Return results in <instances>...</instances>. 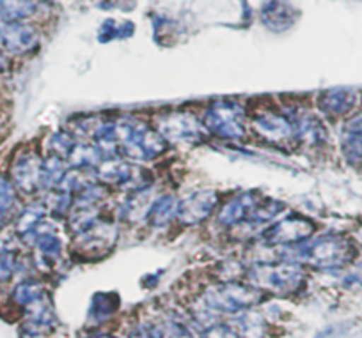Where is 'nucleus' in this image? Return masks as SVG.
Wrapping results in <instances>:
<instances>
[{
    "instance_id": "nucleus-1",
    "label": "nucleus",
    "mask_w": 362,
    "mask_h": 338,
    "mask_svg": "<svg viewBox=\"0 0 362 338\" xmlns=\"http://www.w3.org/2000/svg\"><path fill=\"white\" fill-rule=\"evenodd\" d=\"M279 259L293 260L304 267L318 271H336L354 260L355 248L350 239L339 234L311 236L297 245L277 248Z\"/></svg>"
},
{
    "instance_id": "nucleus-2",
    "label": "nucleus",
    "mask_w": 362,
    "mask_h": 338,
    "mask_svg": "<svg viewBox=\"0 0 362 338\" xmlns=\"http://www.w3.org/2000/svg\"><path fill=\"white\" fill-rule=\"evenodd\" d=\"M117 133H119V158L128 162H155L162 158L169 149V144L155 130V126L137 117H117Z\"/></svg>"
},
{
    "instance_id": "nucleus-3",
    "label": "nucleus",
    "mask_w": 362,
    "mask_h": 338,
    "mask_svg": "<svg viewBox=\"0 0 362 338\" xmlns=\"http://www.w3.org/2000/svg\"><path fill=\"white\" fill-rule=\"evenodd\" d=\"M210 137L222 142H242L249 135L247 107L238 99H214L199 114Z\"/></svg>"
},
{
    "instance_id": "nucleus-4",
    "label": "nucleus",
    "mask_w": 362,
    "mask_h": 338,
    "mask_svg": "<svg viewBox=\"0 0 362 338\" xmlns=\"http://www.w3.org/2000/svg\"><path fill=\"white\" fill-rule=\"evenodd\" d=\"M249 133L254 138L264 142L270 147L288 149L295 147L293 123L286 110L274 103H256L254 108H247Z\"/></svg>"
},
{
    "instance_id": "nucleus-5",
    "label": "nucleus",
    "mask_w": 362,
    "mask_h": 338,
    "mask_svg": "<svg viewBox=\"0 0 362 338\" xmlns=\"http://www.w3.org/2000/svg\"><path fill=\"white\" fill-rule=\"evenodd\" d=\"M264 298V292L250 284L226 280L210 285L201 294L199 303L217 319L221 315H236L243 310L256 308Z\"/></svg>"
},
{
    "instance_id": "nucleus-6",
    "label": "nucleus",
    "mask_w": 362,
    "mask_h": 338,
    "mask_svg": "<svg viewBox=\"0 0 362 338\" xmlns=\"http://www.w3.org/2000/svg\"><path fill=\"white\" fill-rule=\"evenodd\" d=\"M249 284L263 292L279 296L297 294L305 285V267L293 260L277 259L274 262H259L245 271Z\"/></svg>"
},
{
    "instance_id": "nucleus-7",
    "label": "nucleus",
    "mask_w": 362,
    "mask_h": 338,
    "mask_svg": "<svg viewBox=\"0 0 362 338\" xmlns=\"http://www.w3.org/2000/svg\"><path fill=\"white\" fill-rule=\"evenodd\" d=\"M151 124L169 145H196L210 137L201 123V117L194 111H163L153 119Z\"/></svg>"
},
{
    "instance_id": "nucleus-8",
    "label": "nucleus",
    "mask_w": 362,
    "mask_h": 338,
    "mask_svg": "<svg viewBox=\"0 0 362 338\" xmlns=\"http://www.w3.org/2000/svg\"><path fill=\"white\" fill-rule=\"evenodd\" d=\"M316 234V223L300 212H290L272 222L256 234L257 241L267 248H284L297 245Z\"/></svg>"
},
{
    "instance_id": "nucleus-9",
    "label": "nucleus",
    "mask_w": 362,
    "mask_h": 338,
    "mask_svg": "<svg viewBox=\"0 0 362 338\" xmlns=\"http://www.w3.org/2000/svg\"><path fill=\"white\" fill-rule=\"evenodd\" d=\"M293 123L295 147H304L308 151H322L329 145V130L323 123V117L311 110L291 108L286 110Z\"/></svg>"
},
{
    "instance_id": "nucleus-10",
    "label": "nucleus",
    "mask_w": 362,
    "mask_h": 338,
    "mask_svg": "<svg viewBox=\"0 0 362 338\" xmlns=\"http://www.w3.org/2000/svg\"><path fill=\"white\" fill-rule=\"evenodd\" d=\"M218 205H221V197L215 190L204 188V190L192 191L187 197L180 198L176 223L185 229L197 227L217 212Z\"/></svg>"
},
{
    "instance_id": "nucleus-11",
    "label": "nucleus",
    "mask_w": 362,
    "mask_h": 338,
    "mask_svg": "<svg viewBox=\"0 0 362 338\" xmlns=\"http://www.w3.org/2000/svg\"><path fill=\"white\" fill-rule=\"evenodd\" d=\"M40 30L23 22H9L0 27V50L23 57L40 48Z\"/></svg>"
},
{
    "instance_id": "nucleus-12",
    "label": "nucleus",
    "mask_w": 362,
    "mask_h": 338,
    "mask_svg": "<svg viewBox=\"0 0 362 338\" xmlns=\"http://www.w3.org/2000/svg\"><path fill=\"white\" fill-rule=\"evenodd\" d=\"M261 198L263 197L257 191L250 190L228 198L218 205L217 212H215V223L224 231H236L249 219L250 212L254 211Z\"/></svg>"
},
{
    "instance_id": "nucleus-13",
    "label": "nucleus",
    "mask_w": 362,
    "mask_h": 338,
    "mask_svg": "<svg viewBox=\"0 0 362 338\" xmlns=\"http://www.w3.org/2000/svg\"><path fill=\"white\" fill-rule=\"evenodd\" d=\"M316 108L320 116L327 119H346L361 103V92L350 87L325 89L316 96Z\"/></svg>"
},
{
    "instance_id": "nucleus-14",
    "label": "nucleus",
    "mask_w": 362,
    "mask_h": 338,
    "mask_svg": "<svg viewBox=\"0 0 362 338\" xmlns=\"http://www.w3.org/2000/svg\"><path fill=\"white\" fill-rule=\"evenodd\" d=\"M41 162H43V156L30 149L16 156L9 176L20 193H41Z\"/></svg>"
},
{
    "instance_id": "nucleus-15",
    "label": "nucleus",
    "mask_w": 362,
    "mask_h": 338,
    "mask_svg": "<svg viewBox=\"0 0 362 338\" xmlns=\"http://www.w3.org/2000/svg\"><path fill=\"white\" fill-rule=\"evenodd\" d=\"M117 236H119L117 223L112 222L109 216H102L93 227L73 236V239L83 252H89L90 255H96V253L102 255L116 245Z\"/></svg>"
},
{
    "instance_id": "nucleus-16",
    "label": "nucleus",
    "mask_w": 362,
    "mask_h": 338,
    "mask_svg": "<svg viewBox=\"0 0 362 338\" xmlns=\"http://www.w3.org/2000/svg\"><path fill=\"white\" fill-rule=\"evenodd\" d=\"M55 327V312L48 294L25 308V320L22 331L29 338H40L52 333Z\"/></svg>"
},
{
    "instance_id": "nucleus-17",
    "label": "nucleus",
    "mask_w": 362,
    "mask_h": 338,
    "mask_svg": "<svg viewBox=\"0 0 362 338\" xmlns=\"http://www.w3.org/2000/svg\"><path fill=\"white\" fill-rule=\"evenodd\" d=\"M259 16L268 30L284 32L297 22V9L290 0H264Z\"/></svg>"
},
{
    "instance_id": "nucleus-18",
    "label": "nucleus",
    "mask_w": 362,
    "mask_h": 338,
    "mask_svg": "<svg viewBox=\"0 0 362 338\" xmlns=\"http://www.w3.org/2000/svg\"><path fill=\"white\" fill-rule=\"evenodd\" d=\"M339 145L343 158L350 165H358L362 162V111L344 119L339 131Z\"/></svg>"
},
{
    "instance_id": "nucleus-19",
    "label": "nucleus",
    "mask_w": 362,
    "mask_h": 338,
    "mask_svg": "<svg viewBox=\"0 0 362 338\" xmlns=\"http://www.w3.org/2000/svg\"><path fill=\"white\" fill-rule=\"evenodd\" d=\"M47 205L43 202H30L29 205L22 209V211L16 215L15 229L16 234L20 236L23 243H29L33 245L34 238L40 232V229L47 223Z\"/></svg>"
},
{
    "instance_id": "nucleus-20",
    "label": "nucleus",
    "mask_w": 362,
    "mask_h": 338,
    "mask_svg": "<svg viewBox=\"0 0 362 338\" xmlns=\"http://www.w3.org/2000/svg\"><path fill=\"white\" fill-rule=\"evenodd\" d=\"M177 205H180V198L173 193H162L151 200L148 211H146L144 222L148 223L151 229H165L170 223L176 222L177 216Z\"/></svg>"
},
{
    "instance_id": "nucleus-21",
    "label": "nucleus",
    "mask_w": 362,
    "mask_h": 338,
    "mask_svg": "<svg viewBox=\"0 0 362 338\" xmlns=\"http://www.w3.org/2000/svg\"><path fill=\"white\" fill-rule=\"evenodd\" d=\"M284 211H286V204L283 200L263 197L257 202L254 211L250 212L249 219L240 229H247V231H252L257 234L261 229H264L272 222H276L277 218H281L284 215Z\"/></svg>"
},
{
    "instance_id": "nucleus-22",
    "label": "nucleus",
    "mask_w": 362,
    "mask_h": 338,
    "mask_svg": "<svg viewBox=\"0 0 362 338\" xmlns=\"http://www.w3.org/2000/svg\"><path fill=\"white\" fill-rule=\"evenodd\" d=\"M30 246H34L40 259L48 264H55L57 260H61L62 252H64V243H62L61 236L48 223H45L43 227L40 229Z\"/></svg>"
},
{
    "instance_id": "nucleus-23",
    "label": "nucleus",
    "mask_w": 362,
    "mask_h": 338,
    "mask_svg": "<svg viewBox=\"0 0 362 338\" xmlns=\"http://www.w3.org/2000/svg\"><path fill=\"white\" fill-rule=\"evenodd\" d=\"M105 159L98 147L90 140H80L75 144L73 151L68 156V165L71 170H80V172H95L96 167Z\"/></svg>"
},
{
    "instance_id": "nucleus-24",
    "label": "nucleus",
    "mask_w": 362,
    "mask_h": 338,
    "mask_svg": "<svg viewBox=\"0 0 362 338\" xmlns=\"http://www.w3.org/2000/svg\"><path fill=\"white\" fill-rule=\"evenodd\" d=\"M68 172L69 165L64 158L47 152L41 162V193H47V191L61 186Z\"/></svg>"
},
{
    "instance_id": "nucleus-25",
    "label": "nucleus",
    "mask_w": 362,
    "mask_h": 338,
    "mask_svg": "<svg viewBox=\"0 0 362 338\" xmlns=\"http://www.w3.org/2000/svg\"><path fill=\"white\" fill-rule=\"evenodd\" d=\"M231 324L240 338H264L267 334V320L254 308L243 310L233 315Z\"/></svg>"
},
{
    "instance_id": "nucleus-26",
    "label": "nucleus",
    "mask_w": 362,
    "mask_h": 338,
    "mask_svg": "<svg viewBox=\"0 0 362 338\" xmlns=\"http://www.w3.org/2000/svg\"><path fill=\"white\" fill-rule=\"evenodd\" d=\"M37 0H0V22H23L37 11Z\"/></svg>"
},
{
    "instance_id": "nucleus-27",
    "label": "nucleus",
    "mask_w": 362,
    "mask_h": 338,
    "mask_svg": "<svg viewBox=\"0 0 362 338\" xmlns=\"http://www.w3.org/2000/svg\"><path fill=\"white\" fill-rule=\"evenodd\" d=\"M18 193L11 176L0 174V229L11 219L16 205H18Z\"/></svg>"
},
{
    "instance_id": "nucleus-28",
    "label": "nucleus",
    "mask_w": 362,
    "mask_h": 338,
    "mask_svg": "<svg viewBox=\"0 0 362 338\" xmlns=\"http://www.w3.org/2000/svg\"><path fill=\"white\" fill-rule=\"evenodd\" d=\"M119 308V298L114 292H98L90 301L89 320L95 324L110 319Z\"/></svg>"
},
{
    "instance_id": "nucleus-29",
    "label": "nucleus",
    "mask_w": 362,
    "mask_h": 338,
    "mask_svg": "<svg viewBox=\"0 0 362 338\" xmlns=\"http://www.w3.org/2000/svg\"><path fill=\"white\" fill-rule=\"evenodd\" d=\"M45 296H47V291H45L43 284L40 280L29 278V280H23L16 285L15 291H13V301L22 308H27Z\"/></svg>"
},
{
    "instance_id": "nucleus-30",
    "label": "nucleus",
    "mask_w": 362,
    "mask_h": 338,
    "mask_svg": "<svg viewBox=\"0 0 362 338\" xmlns=\"http://www.w3.org/2000/svg\"><path fill=\"white\" fill-rule=\"evenodd\" d=\"M78 142V138L73 135V131L69 130H57L55 133H52L47 140V152L55 156H61V158L68 159L69 152L73 151L75 144Z\"/></svg>"
},
{
    "instance_id": "nucleus-31",
    "label": "nucleus",
    "mask_w": 362,
    "mask_h": 338,
    "mask_svg": "<svg viewBox=\"0 0 362 338\" xmlns=\"http://www.w3.org/2000/svg\"><path fill=\"white\" fill-rule=\"evenodd\" d=\"M156 326H158L160 338H196L192 330L174 315L163 317L160 322H156Z\"/></svg>"
},
{
    "instance_id": "nucleus-32",
    "label": "nucleus",
    "mask_w": 362,
    "mask_h": 338,
    "mask_svg": "<svg viewBox=\"0 0 362 338\" xmlns=\"http://www.w3.org/2000/svg\"><path fill=\"white\" fill-rule=\"evenodd\" d=\"M20 260L13 250H2L0 252V282H9L18 271Z\"/></svg>"
},
{
    "instance_id": "nucleus-33",
    "label": "nucleus",
    "mask_w": 362,
    "mask_h": 338,
    "mask_svg": "<svg viewBox=\"0 0 362 338\" xmlns=\"http://www.w3.org/2000/svg\"><path fill=\"white\" fill-rule=\"evenodd\" d=\"M201 338H240L236 330L233 327L231 322H217L210 324L204 330H201Z\"/></svg>"
},
{
    "instance_id": "nucleus-34",
    "label": "nucleus",
    "mask_w": 362,
    "mask_h": 338,
    "mask_svg": "<svg viewBox=\"0 0 362 338\" xmlns=\"http://www.w3.org/2000/svg\"><path fill=\"white\" fill-rule=\"evenodd\" d=\"M128 338H160L158 326H156V322L139 324L128 333Z\"/></svg>"
},
{
    "instance_id": "nucleus-35",
    "label": "nucleus",
    "mask_w": 362,
    "mask_h": 338,
    "mask_svg": "<svg viewBox=\"0 0 362 338\" xmlns=\"http://www.w3.org/2000/svg\"><path fill=\"white\" fill-rule=\"evenodd\" d=\"M9 71V59L6 52L0 50V76L6 75Z\"/></svg>"
},
{
    "instance_id": "nucleus-36",
    "label": "nucleus",
    "mask_w": 362,
    "mask_h": 338,
    "mask_svg": "<svg viewBox=\"0 0 362 338\" xmlns=\"http://www.w3.org/2000/svg\"><path fill=\"white\" fill-rule=\"evenodd\" d=\"M89 338H116V337H112V334H107V333H95L93 337H89Z\"/></svg>"
}]
</instances>
